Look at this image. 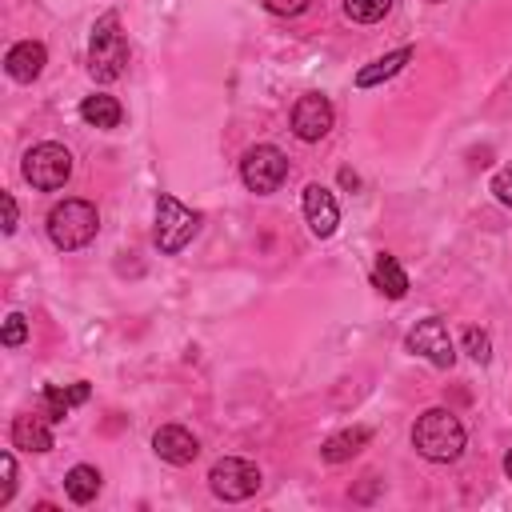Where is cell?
<instances>
[{
    "label": "cell",
    "mask_w": 512,
    "mask_h": 512,
    "mask_svg": "<svg viewBox=\"0 0 512 512\" xmlns=\"http://www.w3.org/2000/svg\"><path fill=\"white\" fill-rule=\"evenodd\" d=\"M492 196L512 208V164H504V168L492 176Z\"/></svg>",
    "instance_id": "cb8c5ba5"
},
{
    "label": "cell",
    "mask_w": 512,
    "mask_h": 512,
    "mask_svg": "<svg viewBox=\"0 0 512 512\" xmlns=\"http://www.w3.org/2000/svg\"><path fill=\"white\" fill-rule=\"evenodd\" d=\"M464 444H468V432H464L460 416L448 412V408H428V412H420L416 424H412V448H416L424 460H432V464H452V460H460Z\"/></svg>",
    "instance_id": "6da1fadb"
},
{
    "label": "cell",
    "mask_w": 512,
    "mask_h": 512,
    "mask_svg": "<svg viewBox=\"0 0 512 512\" xmlns=\"http://www.w3.org/2000/svg\"><path fill=\"white\" fill-rule=\"evenodd\" d=\"M0 200H4V232L12 236V232H16V224H20V208H16V196H12V192H4Z\"/></svg>",
    "instance_id": "484cf974"
},
{
    "label": "cell",
    "mask_w": 512,
    "mask_h": 512,
    "mask_svg": "<svg viewBox=\"0 0 512 512\" xmlns=\"http://www.w3.org/2000/svg\"><path fill=\"white\" fill-rule=\"evenodd\" d=\"M48 64V52L40 40H16L8 52H4V72L16 80V84H32Z\"/></svg>",
    "instance_id": "7c38bea8"
},
{
    "label": "cell",
    "mask_w": 512,
    "mask_h": 512,
    "mask_svg": "<svg viewBox=\"0 0 512 512\" xmlns=\"http://www.w3.org/2000/svg\"><path fill=\"white\" fill-rule=\"evenodd\" d=\"M196 232H200V212H192V208H184L176 196L160 192V196H156V232H152L156 248H160L164 256H176Z\"/></svg>",
    "instance_id": "5b68a950"
},
{
    "label": "cell",
    "mask_w": 512,
    "mask_h": 512,
    "mask_svg": "<svg viewBox=\"0 0 512 512\" xmlns=\"http://www.w3.org/2000/svg\"><path fill=\"white\" fill-rule=\"evenodd\" d=\"M368 440H372V432H368L364 424L344 428V432H336V436H328V440L320 444V460H328V464H344V460H352Z\"/></svg>",
    "instance_id": "e0dca14e"
},
{
    "label": "cell",
    "mask_w": 512,
    "mask_h": 512,
    "mask_svg": "<svg viewBox=\"0 0 512 512\" xmlns=\"http://www.w3.org/2000/svg\"><path fill=\"white\" fill-rule=\"evenodd\" d=\"M52 420L48 416H16L12 420V448L20 452H48L52 448Z\"/></svg>",
    "instance_id": "4fadbf2b"
},
{
    "label": "cell",
    "mask_w": 512,
    "mask_h": 512,
    "mask_svg": "<svg viewBox=\"0 0 512 512\" xmlns=\"http://www.w3.org/2000/svg\"><path fill=\"white\" fill-rule=\"evenodd\" d=\"M0 476H4L0 480V508H4L12 500V492H16V460H12V452L0 456Z\"/></svg>",
    "instance_id": "603a6c76"
},
{
    "label": "cell",
    "mask_w": 512,
    "mask_h": 512,
    "mask_svg": "<svg viewBox=\"0 0 512 512\" xmlns=\"http://www.w3.org/2000/svg\"><path fill=\"white\" fill-rule=\"evenodd\" d=\"M416 52L412 48H396V52H384V56H376L372 64H364L360 72H356V88H376V84H384V80H392L408 60H412Z\"/></svg>",
    "instance_id": "9a60e30c"
},
{
    "label": "cell",
    "mask_w": 512,
    "mask_h": 512,
    "mask_svg": "<svg viewBox=\"0 0 512 512\" xmlns=\"http://www.w3.org/2000/svg\"><path fill=\"white\" fill-rule=\"evenodd\" d=\"M464 352H468L476 364H488V356H492L488 332H480V328H464Z\"/></svg>",
    "instance_id": "7402d4cb"
},
{
    "label": "cell",
    "mask_w": 512,
    "mask_h": 512,
    "mask_svg": "<svg viewBox=\"0 0 512 512\" xmlns=\"http://www.w3.org/2000/svg\"><path fill=\"white\" fill-rule=\"evenodd\" d=\"M340 8H344V16L352 24H376V20L388 16L392 0H340Z\"/></svg>",
    "instance_id": "ffe728a7"
},
{
    "label": "cell",
    "mask_w": 512,
    "mask_h": 512,
    "mask_svg": "<svg viewBox=\"0 0 512 512\" xmlns=\"http://www.w3.org/2000/svg\"><path fill=\"white\" fill-rule=\"evenodd\" d=\"M504 476H508V480H512V448H508V452H504Z\"/></svg>",
    "instance_id": "83f0119b"
},
{
    "label": "cell",
    "mask_w": 512,
    "mask_h": 512,
    "mask_svg": "<svg viewBox=\"0 0 512 512\" xmlns=\"http://www.w3.org/2000/svg\"><path fill=\"white\" fill-rule=\"evenodd\" d=\"M308 4H312V0H264V8H268L272 16H300Z\"/></svg>",
    "instance_id": "d4e9b609"
},
{
    "label": "cell",
    "mask_w": 512,
    "mask_h": 512,
    "mask_svg": "<svg viewBox=\"0 0 512 512\" xmlns=\"http://www.w3.org/2000/svg\"><path fill=\"white\" fill-rule=\"evenodd\" d=\"M64 496H68L72 504H92V500L100 496V472H96L92 464L68 468V476H64Z\"/></svg>",
    "instance_id": "d6986e66"
},
{
    "label": "cell",
    "mask_w": 512,
    "mask_h": 512,
    "mask_svg": "<svg viewBox=\"0 0 512 512\" xmlns=\"http://www.w3.org/2000/svg\"><path fill=\"white\" fill-rule=\"evenodd\" d=\"M340 184H344V188H356L360 180H356V172H352V168H344V172H340Z\"/></svg>",
    "instance_id": "4316f807"
},
{
    "label": "cell",
    "mask_w": 512,
    "mask_h": 512,
    "mask_svg": "<svg viewBox=\"0 0 512 512\" xmlns=\"http://www.w3.org/2000/svg\"><path fill=\"white\" fill-rule=\"evenodd\" d=\"M152 452H156L164 464L184 468V464H192V460L200 456V440H196L184 424H164V428H156V436H152Z\"/></svg>",
    "instance_id": "30bf717a"
},
{
    "label": "cell",
    "mask_w": 512,
    "mask_h": 512,
    "mask_svg": "<svg viewBox=\"0 0 512 512\" xmlns=\"http://www.w3.org/2000/svg\"><path fill=\"white\" fill-rule=\"evenodd\" d=\"M96 232H100V212H96L92 200L68 196L60 204H52V212H48V240L60 252H76V248L92 244Z\"/></svg>",
    "instance_id": "7a4b0ae2"
},
{
    "label": "cell",
    "mask_w": 512,
    "mask_h": 512,
    "mask_svg": "<svg viewBox=\"0 0 512 512\" xmlns=\"http://www.w3.org/2000/svg\"><path fill=\"white\" fill-rule=\"evenodd\" d=\"M20 172H24V180L36 192H56L72 176V152L64 144H56V140H44V144H36V148L24 152Z\"/></svg>",
    "instance_id": "277c9868"
},
{
    "label": "cell",
    "mask_w": 512,
    "mask_h": 512,
    "mask_svg": "<svg viewBox=\"0 0 512 512\" xmlns=\"http://www.w3.org/2000/svg\"><path fill=\"white\" fill-rule=\"evenodd\" d=\"M80 120L92 124V128H120L124 108H120L116 96H108V92H92V96L80 100Z\"/></svg>",
    "instance_id": "2e32d148"
},
{
    "label": "cell",
    "mask_w": 512,
    "mask_h": 512,
    "mask_svg": "<svg viewBox=\"0 0 512 512\" xmlns=\"http://www.w3.org/2000/svg\"><path fill=\"white\" fill-rule=\"evenodd\" d=\"M260 484H264L260 468H256L252 460H244V456H220V460L208 468V488H212V496H216V500H228V504L256 496Z\"/></svg>",
    "instance_id": "8992f818"
},
{
    "label": "cell",
    "mask_w": 512,
    "mask_h": 512,
    "mask_svg": "<svg viewBox=\"0 0 512 512\" xmlns=\"http://www.w3.org/2000/svg\"><path fill=\"white\" fill-rule=\"evenodd\" d=\"M372 284H376L388 300H404V296H408V276H404V268H400V260H396L392 252H380V256H376V264H372Z\"/></svg>",
    "instance_id": "ac0fdd59"
},
{
    "label": "cell",
    "mask_w": 512,
    "mask_h": 512,
    "mask_svg": "<svg viewBox=\"0 0 512 512\" xmlns=\"http://www.w3.org/2000/svg\"><path fill=\"white\" fill-rule=\"evenodd\" d=\"M28 340V320L20 316V312H8L4 316V332H0V344L4 348H20Z\"/></svg>",
    "instance_id": "44dd1931"
},
{
    "label": "cell",
    "mask_w": 512,
    "mask_h": 512,
    "mask_svg": "<svg viewBox=\"0 0 512 512\" xmlns=\"http://www.w3.org/2000/svg\"><path fill=\"white\" fill-rule=\"evenodd\" d=\"M88 384L84 380H76L72 388H60V384H48L44 392H40V416H48V420H64L76 404H84L88 400Z\"/></svg>",
    "instance_id": "5bb4252c"
},
{
    "label": "cell",
    "mask_w": 512,
    "mask_h": 512,
    "mask_svg": "<svg viewBox=\"0 0 512 512\" xmlns=\"http://www.w3.org/2000/svg\"><path fill=\"white\" fill-rule=\"evenodd\" d=\"M304 220L312 228V236L328 240L340 224V208H336V196L324 188V184H308L304 188Z\"/></svg>",
    "instance_id": "8fae6325"
},
{
    "label": "cell",
    "mask_w": 512,
    "mask_h": 512,
    "mask_svg": "<svg viewBox=\"0 0 512 512\" xmlns=\"http://www.w3.org/2000/svg\"><path fill=\"white\" fill-rule=\"evenodd\" d=\"M124 68H128V40L120 32L116 12H104L88 40V72L96 84H112L124 76Z\"/></svg>",
    "instance_id": "3957f363"
},
{
    "label": "cell",
    "mask_w": 512,
    "mask_h": 512,
    "mask_svg": "<svg viewBox=\"0 0 512 512\" xmlns=\"http://www.w3.org/2000/svg\"><path fill=\"white\" fill-rule=\"evenodd\" d=\"M240 180H244L248 192L268 196V192H276L288 180V156L276 144H256L240 160Z\"/></svg>",
    "instance_id": "52a82bcc"
},
{
    "label": "cell",
    "mask_w": 512,
    "mask_h": 512,
    "mask_svg": "<svg viewBox=\"0 0 512 512\" xmlns=\"http://www.w3.org/2000/svg\"><path fill=\"white\" fill-rule=\"evenodd\" d=\"M332 120H336L332 100L320 96V92H304V96L296 100V108H292V132H296V140H304V144L324 140V136L332 132Z\"/></svg>",
    "instance_id": "9c48e42d"
},
{
    "label": "cell",
    "mask_w": 512,
    "mask_h": 512,
    "mask_svg": "<svg viewBox=\"0 0 512 512\" xmlns=\"http://www.w3.org/2000/svg\"><path fill=\"white\" fill-rule=\"evenodd\" d=\"M404 348H408L412 356H424V360L436 364V368H452V364H456V344H452V336H448V328H444L440 316L416 320V324L408 328V336H404Z\"/></svg>",
    "instance_id": "ba28073f"
}]
</instances>
